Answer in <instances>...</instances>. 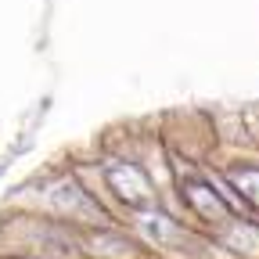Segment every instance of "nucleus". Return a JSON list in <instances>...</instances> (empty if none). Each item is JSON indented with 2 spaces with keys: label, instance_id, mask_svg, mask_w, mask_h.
<instances>
[{
  "label": "nucleus",
  "instance_id": "1",
  "mask_svg": "<svg viewBox=\"0 0 259 259\" xmlns=\"http://www.w3.org/2000/svg\"><path fill=\"white\" fill-rule=\"evenodd\" d=\"M108 184L119 198L126 202H151V187L144 180V173L137 166H126V162H112L108 166Z\"/></svg>",
  "mask_w": 259,
  "mask_h": 259
},
{
  "label": "nucleus",
  "instance_id": "2",
  "mask_svg": "<svg viewBox=\"0 0 259 259\" xmlns=\"http://www.w3.org/2000/svg\"><path fill=\"white\" fill-rule=\"evenodd\" d=\"M234 187L245 194L248 202L259 205V173H238V177H234Z\"/></svg>",
  "mask_w": 259,
  "mask_h": 259
},
{
  "label": "nucleus",
  "instance_id": "3",
  "mask_svg": "<svg viewBox=\"0 0 259 259\" xmlns=\"http://www.w3.org/2000/svg\"><path fill=\"white\" fill-rule=\"evenodd\" d=\"M191 198H202V202H205L202 209H205L209 216H220V202L209 194V187H202V184H198V187H191Z\"/></svg>",
  "mask_w": 259,
  "mask_h": 259
}]
</instances>
